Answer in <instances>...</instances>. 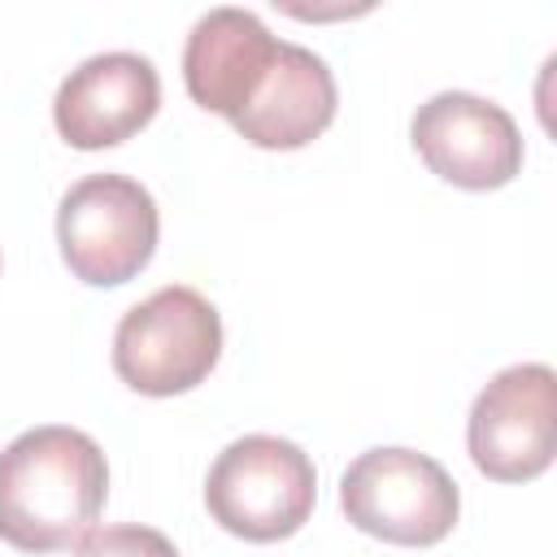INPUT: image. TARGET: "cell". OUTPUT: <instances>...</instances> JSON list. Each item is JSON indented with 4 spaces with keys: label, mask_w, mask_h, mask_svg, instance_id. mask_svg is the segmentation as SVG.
Wrapping results in <instances>:
<instances>
[{
    "label": "cell",
    "mask_w": 557,
    "mask_h": 557,
    "mask_svg": "<svg viewBox=\"0 0 557 557\" xmlns=\"http://www.w3.org/2000/svg\"><path fill=\"white\" fill-rule=\"evenodd\" d=\"M161 213L152 191L126 174H87L57 205L61 261L87 287L131 283L157 252Z\"/></svg>",
    "instance_id": "obj_5"
},
{
    "label": "cell",
    "mask_w": 557,
    "mask_h": 557,
    "mask_svg": "<svg viewBox=\"0 0 557 557\" xmlns=\"http://www.w3.org/2000/svg\"><path fill=\"white\" fill-rule=\"evenodd\" d=\"M339 509L374 540L431 548L461 513L453 474L418 448H366L339 479Z\"/></svg>",
    "instance_id": "obj_4"
},
{
    "label": "cell",
    "mask_w": 557,
    "mask_h": 557,
    "mask_svg": "<svg viewBox=\"0 0 557 557\" xmlns=\"http://www.w3.org/2000/svg\"><path fill=\"white\" fill-rule=\"evenodd\" d=\"M104 496V453L78 426H30L0 448V540L22 553L78 544Z\"/></svg>",
    "instance_id": "obj_1"
},
{
    "label": "cell",
    "mask_w": 557,
    "mask_h": 557,
    "mask_svg": "<svg viewBox=\"0 0 557 557\" xmlns=\"http://www.w3.org/2000/svg\"><path fill=\"white\" fill-rule=\"evenodd\" d=\"M222 357L218 309L183 283L131 305L113 331V370L139 396H178L209 379Z\"/></svg>",
    "instance_id": "obj_3"
},
{
    "label": "cell",
    "mask_w": 557,
    "mask_h": 557,
    "mask_svg": "<svg viewBox=\"0 0 557 557\" xmlns=\"http://www.w3.org/2000/svg\"><path fill=\"white\" fill-rule=\"evenodd\" d=\"M466 448L479 474L496 483H527L553 466L557 448V379L544 361L505 366L474 396L466 418Z\"/></svg>",
    "instance_id": "obj_6"
},
{
    "label": "cell",
    "mask_w": 557,
    "mask_h": 557,
    "mask_svg": "<svg viewBox=\"0 0 557 557\" xmlns=\"http://www.w3.org/2000/svg\"><path fill=\"white\" fill-rule=\"evenodd\" d=\"M318 500V470L309 453L283 435L231 440L205 479L209 518L252 544L296 535Z\"/></svg>",
    "instance_id": "obj_2"
},
{
    "label": "cell",
    "mask_w": 557,
    "mask_h": 557,
    "mask_svg": "<svg viewBox=\"0 0 557 557\" xmlns=\"http://www.w3.org/2000/svg\"><path fill=\"white\" fill-rule=\"evenodd\" d=\"M278 57H283V39L270 35L257 13L235 9V4L209 9L183 44L187 96L200 109L235 122L261 96Z\"/></svg>",
    "instance_id": "obj_9"
},
{
    "label": "cell",
    "mask_w": 557,
    "mask_h": 557,
    "mask_svg": "<svg viewBox=\"0 0 557 557\" xmlns=\"http://www.w3.org/2000/svg\"><path fill=\"white\" fill-rule=\"evenodd\" d=\"M74 557H178V548L170 544V535H161L157 527H139V522H117V527H96L78 540Z\"/></svg>",
    "instance_id": "obj_11"
},
{
    "label": "cell",
    "mask_w": 557,
    "mask_h": 557,
    "mask_svg": "<svg viewBox=\"0 0 557 557\" xmlns=\"http://www.w3.org/2000/svg\"><path fill=\"white\" fill-rule=\"evenodd\" d=\"M161 109V74L139 52H96L70 70L52 100L57 135L70 148L96 152L126 144Z\"/></svg>",
    "instance_id": "obj_8"
},
{
    "label": "cell",
    "mask_w": 557,
    "mask_h": 557,
    "mask_svg": "<svg viewBox=\"0 0 557 557\" xmlns=\"http://www.w3.org/2000/svg\"><path fill=\"white\" fill-rule=\"evenodd\" d=\"M413 152L453 187L496 191L522 170V135L509 109L474 91H435L409 122Z\"/></svg>",
    "instance_id": "obj_7"
},
{
    "label": "cell",
    "mask_w": 557,
    "mask_h": 557,
    "mask_svg": "<svg viewBox=\"0 0 557 557\" xmlns=\"http://www.w3.org/2000/svg\"><path fill=\"white\" fill-rule=\"evenodd\" d=\"M339 91H335V74L331 65L309 52L305 44H283L278 70L270 78V87L252 100V109L244 117H235L231 126L252 144V148H270V152H292L305 148L309 139H318L331 117H335Z\"/></svg>",
    "instance_id": "obj_10"
}]
</instances>
